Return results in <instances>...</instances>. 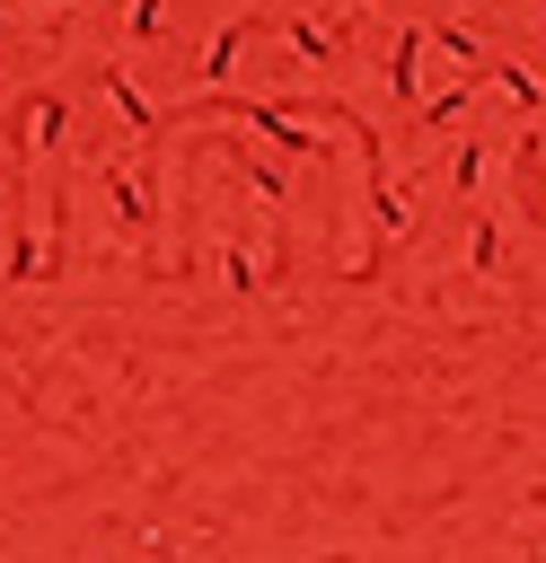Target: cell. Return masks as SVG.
Wrapping results in <instances>:
<instances>
[{"label":"cell","mask_w":546,"mask_h":563,"mask_svg":"<svg viewBox=\"0 0 546 563\" xmlns=\"http://www.w3.org/2000/svg\"><path fill=\"white\" fill-rule=\"evenodd\" d=\"M106 202H114V220L123 229H150V167H106Z\"/></svg>","instance_id":"obj_1"},{"label":"cell","mask_w":546,"mask_h":563,"mask_svg":"<svg viewBox=\"0 0 546 563\" xmlns=\"http://www.w3.org/2000/svg\"><path fill=\"white\" fill-rule=\"evenodd\" d=\"M106 97L123 106V123H132V132H150V106H141V88H132L123 70H106Z\"/></svg>","instance_id":"obj_7"},{"label":"cell","mask_w":546,"mask_h":563,"mask_svg":"<svg viewBox=\"0 0 546 563\" xmlns=\"http://www.w3.org/2000/svg\"><path fill=\"white\" fill-rule=\"evenodd\" d=\"M238 44H247V18H229V26L211 35V53H203V70H211V79H229V62H238Z\"/></svg>","instance_id":"obj_5"},{"label":"cell","mask_w":546,"mask_h":563,"mask_svg":"<svg viewBox=\"0 0 546 563\" xmlns=\"http://www.w3.org/2000/svg\"><path fill=\"white\" fill-rule=\"evenodd\" d=\"M484 70H493V88H502V97H511V106H528V114H537V106H546V88H537V79H528V70H520V62H493V53H484Z\"/></svg>","instance_id":"obj_4"},{"label":"cell","mask_w":546,"mask_h":563,"mask_svg":"<svg viewBox=\"0 0 546 563\" xmlns=\"http://www.w3.org/2000/svg\"><path fill=\"white\" fill-rule=\"evenodd\" d=\"M220 282H229V290L247 299V290L264 282V273H255V246H220Z\"/></svg>","instance_id":"obj_6"},{"label":"cell","mask_w":546,"mask_h":563,"mask_svg":"<svg viewBox=\"0 0 546 563\" xmlns=\"http://www.w3.org/2000/svg\"><path fill=\"white\" fill-rule=\"evenodd\" d=\"M458 114H467V88H449L440 106H423V132H458Z\"/></svg>","instance_id":"obj_9"},{"label":"cell","mask_w":546,"mask_h":563,"mask_svg":"<svg viewBox=\"0 0 546 563\" xmlns=\"http://www.w3.org/2000/svg\"><path fill=\"white\" fill-rule=\"evenodd\" d=\"M467 273H511V229H502V211H476V220H467Z\"/></svg>","instance_id":"obj_2"},{"label":"cell","mask_w":546,"mask_h":563,"mask_svg":"<svg viewBox=\"0 0 546 563\" xmlns=\"http://www.w3.org/2000/svg\"><path fill=\"white\" fill-rule=\"evenodd\" d=\"M484 167H493V150H484V141H467V150H458V194H467V202L484 194Z\"/></svg>","instance_id":"obj_8"},{"label":"cell","mask_w":546,"mask_h":563,"mask_svg":"<svg viewBox=\"0 0 546 563\" xmlns=\"http://www.w3.org/2000/svg\"><path fill=\"white\" fill-rule=\"evenodd\" d=\"M414 88H423V26H405V35H396V44H387V97H396V106H405V97H414Z\"/></svg>","instance_id":"obj_3"}]
</instances>
